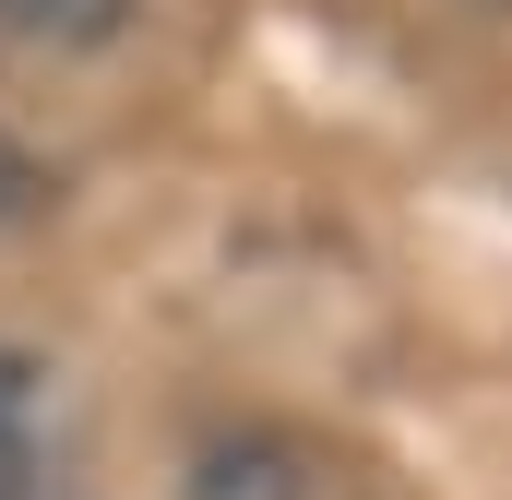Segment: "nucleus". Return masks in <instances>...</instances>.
<instances>
[{
    "mask_svg": "<svg viewBox=\"0 0 512 500\" xmlns=\"http://www.w3.org/2000/svg\"><path fill=\"white\" fill-rule=\"evenodd\" d=\"M179 500H310V453H298L286 429H215V441L191 453Z\"/></svg>",
    "mask_w": 512,
    "mask_h": 500,
    "instance_id": "1",
    "label": "nucleus"
},
{
    "mask_svg": "<svg viewBox=\"0 0 512 500\" xmlns=\"http://www.w3.org/2000/svg\"><path fill=\"white\" fill-rule=\"evenodd\" d=\"M0 24L36 36V48H108L131 24V0H0Z\"/></svg>",
    "mask_w": 512,
    "mask_h": 500,
    "instance_id": "2",
    "label": "nucleus"
},
{
    "mask_svg": "<svg viewBox=\"0 0 512 500\" xmlns=\"http://www.w3.org/2000/svg\"><path fill=\"white\" fill-rule=\"evenodd\" d=\"M0 500H36V393L12 346H0Z\"/></svg>",
    "mask_w": 512,
    "mask_h": 500,
    "instance_id": "3",
    "label": "nucleus"
},
{
    "mask_svg": "<svg viewBox=\"0 0 512 500\" xmlns=\"http://www.w3.org/2000/svg\"><path fill=\"white\" fill-rule=\"evenodd\" d=\"M0 36H12V24H0Z\"/></svg>",
    "mask_w": 512,
    "mask_h": 500,
    "instance_id": "4",
    "label": "nucleus"
}]
</instances>
